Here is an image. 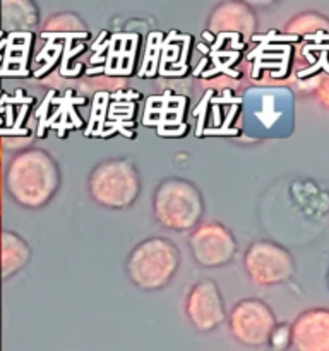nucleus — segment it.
Instances as JSON below:
<instances>
[{
  "instance_id": "obj_15",
  "label": "nucleus",
  "mask_w": 329,
  "mask_h": 351,
  "mask_svg": "<svg viewBox=\"0 0 329 351\" xmlns=\"http://www.w3.org/2000/svg\"><path fill=\"white\" fill-rule=\"evenodd\" d=\"M315 96H317L319 103L329 108V75H324L315 88Z\"/></svg>"
},
{
  "instance_id": "obj_4",
  "label": "nucleus",
  "mask_w": 329,
  "mask_h": 351,
  "mask_svg": "<svg viewBox=\"0 0 329 351\" xmlns=\"http://www.w3.org/2000/svg\"><path fill=\"white\" fill-rule=\"evenodd\" d=\"M93 201L108 209H127L141 194V178L136 165L127 158L105 160L89 175Z\"/></svg>"
},
{
  "instance_id": "obj_7",
  "label": "nucleus",
  "mask_w": 329,
  "mask_h": 351,
  "mask_svg": "<svg viewBox=\"0 0 329 351\" xmlns=\"http://www.w3.org/2000/svg\"><path fill=\"white\" fill-rule=\"evenodd\" d=\"M188 249L201 266L221 267L235 257L236 240L221 223H199L188 239Z\"/></svg>"
},
{
  "instance_id": "obj_14",
  "label": "nucleus",
  "mask_w": 329,
  "mask_h": 351,
  "mask_svg": "<svg viewBox=\"0 0 329 351\" xmlns=\"http://www.w3.org/2000/svg\"><path fill=\"white\" fill-rule=\"evenodd\" d=\"M267 345H271L273 348H287L288 345H291V328L287 324H276V328L273 329V332H271V338H269V343Z\"/></svg>"
},
{
  "instance_id": "obj_2",
  "label": "nucleus",
  "mask_w": 329,
  "mask_h": 351,
  "mask_svg": "<svg viewBox=\"0 0 329 351\" xmlns=\"http://www.w3.org/2000/svg\"><path fill=\"white\" fill-rule=\"evenodd\" d=\"M180 266V252L171 240L153 237L137 243L127 259L125 271L137 288L161 290L171 281Z\"/></svg>"
},
{
  "instance_id": "obj_3",
  "label": "nucleus",
  "mask_w": 329,
  "mask_h": 351,
  "mask_svg": "<svg viewBox=\"0 0 329 351\" xmlns=\"http://www.w3.org/2000/svg\"><path fill=\"white\" fill-rule=\"evenodd\" d=\"M153 213L161 226L171 232L194 230L204 216V199L192 182L171 177L158 185Z\"/></svg>"
},
{
  "instance_id": "obj_17",
  "label": "nucleus",
  "mask_w": 329,
  "mask_h": 351,
  "mask_svg": "<svg viewBox=\"0 0 329 351\" xmlns=\"http://www.w3.org/2000/svg\"><path fill=\"white\" fill-rule=\"evenodd\" d=\"M0 185H2V177H0ZM0 213H2V191H0Z\"/></svg>"
},
{
  "instance_id": "obj_18",
  "label": "nucleus",
  "mask_w": 329,
  "mask_h": 351,
  "mask_svg": "<svg viewBox=\"0 0 329 351\" xmlns=\"http://www.w3.org/2000/svg\"><path fill=\"white\" fill-rule=\"evenodd\" d=\"M0 156H2V147H0Z\"/></svg>"
},
{
  "instance_id": "obj_9",
  "label": "nucleus",
  "mask_w": 329,
  "mask_h": 351,
  "mask_svg": "<svg viewBox=\"0 0 329 351\" xmlns=\"http://www.w3.org/2000/svg\"><path fill=\"white\" fill-rule=\"evenodd\" d=\"M290 328L295 351H329V308H308Z\"/></svg>"
},
{
  "instance_id": "obj_10",
  "label": "nucleus",
  "mask_w": 329,
  "mask_h": 351,
  "mask_svg": "<svg viewBox=\"0 0 329 351\" xmlns=\"http://www.w3.org/2000/svg\"><path fill=\"white\" fill-rule=\"evenodd\" d=\"M208 29L215 34L236 33L250 38L257 29V17L252 7L242 0H228L215 7L209 16Z\"/></svg>"
},
{
  "instance_id": "obj_1",
  "label": "nucleus",
  "mask_w": 329,
  "mask_h": 351,
  "mask_svg": "<svg viewBox=\"0 0 329 351\" xmlns=\"http://www.w3.org/2000/svg\"><path fill=\"white\" fill-rule=\"evenodd\" d=\"M60 187V170L50 153L26 147L10 158L5 170V189L19 206L38 209L47 206Z\"/></svg>"
},
{
  "instance_id": "obj_12",
  "label": "nucleus",
  "mask_w": 329,
  "mask_h": 351,
  "mask_svg": "<svg viewBox=\"0 0 329 351\" xmlns=\"http://www.w3.org/2000/svg\"><path fill=\"white\" fill-rule=\"evenodd\" d=\"M29 245L14 232H3L0 235V266L3 278L19 273L29 263Z\"/></svg>"
},
{
  "instance_id": "obj_16",
  "label": "nucleus",
  "mask_w": 329,
  "mask_h": 351,
  "mask_svg": "<svg viewBox=\"0 0 329 351\" xmlns=\"http://www.w3.org/2000/svg\"><path fill=\"white\" fill-rule=\"evenodd\" d=\"M242 2H245L252 9H266V7H271L273 3H276L278 0H242Z\"/></svg>"
},
{
  "instance_id": "obj_5",
  "label": "nucleus",
  "mask_w": 329,
  "mask_h": 351,
  "mask_svg": "<svg viewBox=\"0 0 329 351\" xmlns=\"http://www.w3.org/2000/svg\"><path fill=\"white\" fill-rule=\"evenodd\" d=\"M247 276L257 287H274L295 274L293 256L283 245L271 240H257L243 257Z\"/></svg>"
},
{
  "instance_id": "obj_6",
  "label": "nucleus",
  "mask_w": 329,
  "mask_h": 351,
  "mask_svg": "<svg viewBox=\"0 0 329 351\" xmlns=\"http://www.w3.org/2000/svg\"><path fill=\"white\" fill-rule=\"evenodd\" d=\"M228 324L236 341L250 348H259L269 343L271 332L278 322L266 302L243 298L230 312Z\"/></svg>"
},
{
  "instance_id": "obj_8",
  "label": "nucleus",
  "mask_w": 329,
  "mask_h": 351,
  "mask_svg": "<svg viewBox=\"0 0 329 351\" xmlns=\"http://www.w3.org/2000/svg\"><path fill=\"white\" fill-rule=\"evenodd\" d=\"M185 314L197 331H215L226 319L225 302L218 285L212 280H202L194 285L187 297Z\"/></svg>"
},
{
  "instance_id": "obj_13",
  "label": "nucleus",
  "mask_w": 329,
  "mask_h": 351,
  "mask_svg": "<svg viewBox=\"0 0 329 351\" xmlns=\"http://www.w3.org/2000/svg\"><path fill=\"white\" fill-rule=\"evenodd\" d=\"M329 19L319 12H304L295 16L290 23L287 24V33L304 36V34L315 33H328Z\"/></svg>"
},
{
  "instance_id": "obj_11",
  "label": "nucleus",
  "mask_w": 329,
  "mask_h": 351,
  "mask_svg": "<svg viewBox=\"0 0 329 351\" xmlns=\"http://www.w3.org/2000/svg\"><path fill=\"white\" fill-rule=\"evenodd\" d=\"M2 24L7 31H34L40 14L33 0H2Z\"/></svg>"
}]
</instances>
